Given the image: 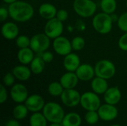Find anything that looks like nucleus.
I'll use <instances>...</instances> for the list:
<instances>
[{"mask_svg":"<svg viewBox=\"0 0 127 126\" xmlns=\"http://www.w3.org/2000/svg\"><path fill=\"white\" fill-rule=\"evenodd\" d=\"M91 88L92 91L100 95L104 94L109 87L107 79L95 76L91 81Z\"/></svg>","mask_w":127,"mask_h":126,"instance_id":"21","label":"nucleus"},{"mask_svg":"<svg viewBox=\"0 0 127 126\" xmlns=\"http://www.w3.org/2000/svg\"><path fill=\"white\" fill-rule=\"evenodd\" d=\"M7 91L6 89V87L1 84L0 85V103L3 104L4 102H5L7 100Z\"/></svg>","mask_w":127,"mask_h":126,"instance_id":"37","label":"nucleus"},{"mask_svg":"<svg viewBox=\"0 0 127 126\" xmlns=\"http://www.w3.org/2000/svg\"><path fill=\"white\" fill-rule=\"evenodd\" d=\"M50 46L51 39L45 33H36L31 38L30 48L36 54H39L45 50H48Z\"/></svg>","mask_w":127,"mask_h":126,"instance_id":"6","label":"nucleus"},{"mask_svg":"<svg viewBox=\"0 0 127 126\" xmlns=\"http://www.w3.org/2000/svg\"><path fill=\"white\" fill-rule=\"evenodd\" d=\"M120 126V125H118V124H115V125H112V126Z\"/></svg>","mask_w":127,"mask_h":126,"instance_id":"43","label":"nucleus"},{"mask_svg":"<svg viewBox=\"0 0 127 126\" xmlns=\"http://www.w3.org/2000/svg\"><path fill=\"white\" fill-rule=\"evenodd\" d=\"M49 126H63L61 123H51Z\"/></svg>","mask_w":127,"mask_h":126,"instance_id":"42","label":"nucleus"},{"mask_svg":"<svg viewBox=\"0 0 127 126\" xmlns=\"http://www.w3.org/2000/svg\"><path fill=\"white\" fill-rule=\"evenodd\" d=\"M35 57L34 51L30 48L19 49L17 52V59L20 64L28 65Z\"/></svg>","mask_w":127,"mask_h":126,"instance_id":"22","label":"nucleus"},{"mask_svg":"<svg viewBox=\"0 0 127 126\" xmlns=\"http://www.w3.org/2000/svg\"><path fill=\"white\" fill-rule=\"evenodd\" d=\"M117 1L116 0H100V7L102 12L107 14H112L115 12L117 9Z\"/></svg>","mask_w":127,"mask_h":126,"instance_id":"25","label":"nucleus"},{"mask_svg":"<svg viewBox=\"0 0 127 126\" xmlns=\"http://www.w3.org/2000/svg\"><path fill=\"white\" fill-rule=\"evenodd\" d=\"M1 33L5 39L13 40L19 36V27L13 22H5L1 26Z\"/></svg>","mask_w":127,"mask_h":126,"instance_id":"14","label":"nucleus"},{"mask_svg":"<svg viewBox=\"0 0 127 126\" xmlns=\"http://www.w3.org/2000/svg\"><path fill=\"white\" fill-rule=\"evenodd\" d=\"M71 42L72 49H73V50H75V51L82 50L85 48V45H86L85 39L80 36L74 37L71 39Z\"/></svg>","mask_w":127,"mask_h":126,"instance_id":"29","label":"nucleus"},{"mask_svg":"<svg viewBox=\"0 0 127 126\" xmlns=\"http://www.w3.org/2000/svg\"><path fill=\"white\" fill-rule=\"evenodd\" d=\"M52 47L54 52L62 56H65L72 52L71 41L65 36H60L53 39Z\"/></svg>","mask_w":127,"mask_h":126,"instance_id":"9","label":"nucleus"},{"mask_svg":"<svg viewBox=\"0 0 127 126\" xmlns=\"http://www.w3.org/2000/svg\"><path fill=\"white\" fill-rule=\"evenodd\" d=\"M68 12L65 10V9H60V10H57V15H56V17L60 20L61 22H64L65 21H66L68 19Z\"/></svg>","mask_w":127,"mask_h":126,"instance_id":"36","label":"nucleus"},{"mask_svg":"<svg viewBox=\"0 0 127 126\" xmlns=\"http://www.w3.org/2000/svg\"><path fill=\"white\" fill-rule=\"evenodd\" d=\"M57 9L56 6L51 3H43L38 8V13L43 19L46 21L56 17Z\"/></svg>","mask_w":127,"mask_h":126,"instance_id":"19","label":"nucleus"},{"mask_svg":"<svg viewBox=\"0 0 127 126\" xmlns=\"http://www.w3.org/2000/svg\"><path fill=\"white\" fill-rule=\"evenodd\" d=\"M118 27L124 33L127 32V11L123 13L119 16V19L117 22Z\"/></svg>","mask_w":127,"mask_h":126,"instance_id":"33","label":"nucleus"},{"mask_svg":"<svg viewBox=\"0 0 127 126\" xmlns=\"http://www.w3.org/2000/svg\"><path fill=\"white\" fill-rule=\"evenodd\" d=\"M85 121L89 125H95L100 120L97 111H88L85 114Z\"/></svg>","mask_w":127,"mask_h":126,"instance_id":"31","label":"nucleus"},{"mask_svg":"<svg viewBox=\"0 0 127 126\" xmlns=\"http://www.w3.org/2000/svg\"><path fill=\"white\" fill-rule=\"evenodd\" d=\"M4 3H6V4H7L8 5L9 4H12V3H13V2H15V1H18V0H2Z\"/></svg>","mask_w":127,"mask_h":126,"instance_id":"41","label":"nucleus"},{"mask_svg":"<svg viewBox=\"0 0 127 126\" xmlns=\"http://www.w3.org/2000/svg\"><path fill=\"white\" fill-rule=\"evenodd\" d=\"M79 81L80 79L75 72L67 71L60 78V82L62 84L64 89L75 88L78 85Z\"/></svg>","mask_w":127,"mask_h":126,"instance_id":"18","label":"nucleus"},{"mask_svg":"<svg viewBox=\"0 0 127 126\" xmlns=\"http://www.w3.org/2000/svg\"><path fill=\"white\" fill-rule=\"evenodd\" d=\"M30 43L31 38H29L27 35H19L15 39V44L19 49L30 47Z\"/></svg>","mask_w":127,"mask_h":126,"instance_id":"30","label":"nucleus"},{"mask_svg":"<svg viewBox=\"0 0 127 126\" xmlns=\"http://www.w3.org/2000/svg\"><path fill=\"white\" fill-rule=\"evenodd\" d=\"M126 6H127V1H126Z\"/></svg>","mask_w":127,"mask_h":126,"instance_id":"44","label":"nucleus"},{"mask_svg":"<svg viewBox=\"0 0 127 126\" xmlns=\"http://www.w3.org/2000/svg\"><path fill=\"white\" fill-rule=\"evenodd\" d=\"M45 64L46 63L44 62L42 58L39 55L36 54L34 59L29 65V67L31 70L32 74L35 75H39L44 71L45 68Z\"/></svg>","mask_w":127,"mask_h":126,"instance_id":"23","label":"nucleus"},{"mask_svg":"<svg viewBox=\"0 0 127 126\" xmlns=\"http://www.w3.org/2000/svg\"><path fill=\"white\" fill-rule=\"evenodd\" d=\"M10 17L8 8H6L4 7H1L0 8V21L1 22H4L7 20V19Z\"/></svg>","mask_w":127,"mask_h":126,"instance_id":"38","label":"nucleus"},{"mask_svg":"<svg viewBox=\"0 0 127 126\" xmlns=\"http://www.w3.org/2000/svg\"><path fill=\"white\" fill-rule=\"evenodd\" d=\"M28 109L25 104L19 103L16 105L13 110V116L17 120L25 119L28 114Z\"/></svg>","mask_w":127,"mask_h":126,"instance_id":"27","label":"nucleus"},{"mask_svg":"<svg viewBox=\"0 0 127 126\" xmlns=\"http://www.w3.org/2000/svg\"><path fill=\"white\" fill-rule=\"evenodd\" d=\"M113 23L110 14L103 12L95 13L92 20V25L94 30L102 35L108 34L112 31Z\"/></svg>","mask_w":127,"mask_h":126,"instance_id":"2","label":"nucleus"},{"mask_svg":"<svg viewBox=\"0 0 127 126\" xmlns=\"http://www.w3.org/2000/svg\"><path fill=\"white\" fill-rule=\"evenodd\" d=\"M100 119L103 121H112L117 118L118 115V110L114 105L108 103L101 105L97 110Z\"/></svg>","mask_w":127,"mask_h":126,"instance_id":"12","label":"nucleus"},{"mask_svg":"<svg viewBox=\"0 0 127 126\" xmlns=\"http://www.w3.org/2000/svg\"><path fill=\"white\" fill-rule=\"evenodd\" d=\"M82 119L80 114L75 112H70L65 115L61 124L63 126H80Z\"/></svg>","mask_w":127,"mask_h":126,"instance_id":"24","label":"nucleus"},{"mask_svg":"<svg viewBox=\"0 0 127 126\" xmlns=\"http://www.w3.org/2000/svg\"><path fill=\"white\" fill-rule=\"evenodd\" d=\"M25 105H26L29 111L35 113L42 111L45 102L41 95L32 94L28 97V99L25 102Z\"/></svg>","mask_w":127,"mask_h":126,"instance_id":"13","label":"nucleus"},{"mask_svg":"<svg viewBox=\"0 0 127 126\" xmlns=\"http://www.w3.org/2000/svg\"><path fill=\"white\" fill-rule=\"evenodd\" d=\"M63 30V22L59 20L57 17L48 20L44 27V33L51 39H54L62 36Z\"/></svg>","mask_w":127,"mask_h":126,"instance_id":"8","label":"nucleus"},{"mask_svg":"<svg viewBox=\"0 0 127 126\" xmlns=\"http://www.w3.org/2000/svg\"><path fill=\"white\" fill-rule=\"evenodd\" d=\"M12 73L15 76L16 79L19 81H27L28 80L32 74L31 70L29 66L20 64L19 65H16L13 70Z\"/></svg>","mask_w":127,"mask_h":126,"instance_id":"20","label":"nucleus"},{"mask_svg":"<svg viewBox=\"0 0 127 126\" xmlns=\"http://www.w3.org/2000/svg\"><path fill=\"white\" fill-rule=\"evenodd\" d=\"M81 107L88 111H97L101 105V101L99 95L94 91H86L81 94Z\"/></svg>","mask_w":127,"mask_h":126,"instance_id":"7","label":"nucleus"},{"mask_svg":"<svg viewBox=\"0 0 127 126\" xmlns=\"http://www.w3.org/2000/svg\"><path fill=\"white\" fill-rule=\"evenodd\" d=\"M121 91L118 86L109 87L103 94V99L106 103L110 105H117L121 100Z\"/></svg>","mask_w":127,"mask_h":126,"instance_id":"17","label":"nucleus"},{"mask_svg":"<svg viewBox=\"0 0 127 126\" xmlns=\"http://www.w3.org/2000/svg\"><path fill=\"white\" fill-rule=\"evenodd\" d=\"M110 16H111V18H112L113 22H118V19H119V16H118L115 13H113L110 14Z\"/></svg>","mask_w":127,"mask_h":126,"instance_id":"40","label":"nucleus"},{"mask_svg":"<svg viewBox=\"0 0 127 126\" xmlns=\"http://www.w3.org/2000/svg\"><path fill=\"white\" fill-rule=\"evenodd\" d=\"M75 73L80 81H92V79L95 76V66H92V65L88 63L81 64L77 69Z\"/></svg>","mask_w":127,"mask_h":126,"instance_id":"15","label":"nucleus"},{"mask_svg":"<svg viewBox=\"0 0 127 126\" xmlns=\"http://www.w3.org/2000/svg\"><path fill=\"white\" fill-rule=\"evenodd\" d=\"M95 76L110 79L114 77L116 74V67L115 64L109 59H101L95 65Z\"/></svg>","mask_w":127,"mask_h":126,"instance_id":"5","label":"nucleus"},{"mask_svg":"<svg viewBox=\"0 0 127 126\" xmlns=\"http://www.w3.org/2000/svg\"><path fill=\"white\" fill-rule=\"evenodd\" d=\"M63 65L66 71L75 72L81 65L80 58L77 53L71 52L64 56Z\"/></svg>","mask_w":127,"mask_h":126,"instance_id":"16","label":"nucleus"},{"mask_svg":"<svg viewBox=\"0 0 127 126\" xmlns=\"http://www.w3.org/2000/svg\"><path fill=\"white\" fill-rule=\"evenodd\" d=\"M42 114L51 123H61L65 115L63 107L54 102L45 103L42 109Z\"/></svg>","mask_w":127,"mask_h":126,"instance_id":"4","label":"nucleus"},{"mask_svg":"<svg viewBox=\"0 0 127 126\" xmlns=\"http://www.w3.org/2000/svg\"><path fill=\"white\" fill-rule=\"evenodd\" d=\"M37 55H39L46 64L51 63L54 60V53L51 51H49L48 50H45V51H44L39 54H37Z\"/></svg>","mask_w":127,"mask_h":126,"instance_id":"34","label":"nucleus"},{"mask_svg":"<svg viewBox=\"0 0 127 126\" xmlns=\"http://www.w3.org/2000/svg\"><path fill=\"white\" fill-rule=\"evenodd\" d=\"M29 122L30 126H47L48 121L42 113L35 112L31 116Z\"/></svg>","mask_w":127,"mask_h":126,"instance_id":"26","label":"nucleus"},{"mask_svg":"<svg viewBox=\"0 0 127 126\" xmlns=\"http://www.w3.org/2000/svg\"><path fill=\"white\" fill-rule=\"evenodd\" d=\"M81 94L75 88L65 89L60 96L63 105L69 108H74L80 103Z\"/></svg>","mask_w":127,"mask_h":126,"instance_id":"10","label":"nucleus"},{"mask_svg":"<svg viewBox=\"0 0 127 126\" xmlns=\"http://www.w3.org/2000/svg\"><path fill=\"white\" fill-rule=\"evenodd\" d=\"M118 47H119V48L121 50L127 52V32L124 33L119 38V40H118Z\"/></svg>","mask_w":127,"mask_h":126,"instance_id":"35","label":"nucleus"},{"mask_svg":"<svg viewBox=\"0 0 127 126\" xmlns=\"http://www.w3.org/2000/svg\"><path fill=\"white\" fill-rule=\"evenodd\" d=\"M15 80H16V77L11 71V72H7L4 75L2 79V82L5 87H12L15 84Z\"/></svg>","mask_w":127,"mask_h":126,"instance_id":"32","label":"nucleus"},{"mask_svg":"<svg viewBox=\"0 0 127 126\" xmlns=\"http://www.w3.org/2000/svg\"><path fill=\"white\" fill-rule=\"evenodd\" d=\"M64 88L62 84L57 81H54L51 82L48 86V91L49 94L52 97H60L64 91Z\"/></svg>","mask_w":127,"mask_h":126,"instance_id":"28","label":"nucleus"},{"mask_svg":"<svg viewBox=\"0 0 127 126\" xmlns=\"http://www.w3.org/2000/svg\"><path fill=\"white\" fill-rule=\"evenodd\" d=\"M73 10L81 18L93 17L97 11V4L94 0H74Z\"/></svg>","mask_w":127,"mask_h":126,"instance_id":"3","label":"nucleus"},{"mask_svg":"<svg viewBox=\"0 0 127 126\" xmlns=\"http://www.w3.org/2000/svg\"><path fill=\"white\" fill-rule=\"evenodd\" d=\"M10 95L13 101L17 104L25 102L29 97L27 88L22 83L14 84L10 91Z\"/></svg>","mask_w":127,"mask_h":126,"instance_id":"11","label":"nucleus"},{"mask_svg":"<svg viewBox=\"0 0 127 126\" xmlns=\"http://www.w3.org/2000/svg\"><path fill=\"white\" fill-rule=\"evenodd\" d=\"M10 17L17 22L30 21L34 15V8L29 2L18 0L7 7Z\"/></svg>","mask_w":127,"mask_h":126,"instance_id":"1","label":"nucleus"},{"mask_svg":"<svg viewBox=\"0 0 127 126\" xmlns=\"http://www.w3.org/2000/svg\"><path fill=\"white\" fill-rule=\"evenodd\" d=\"M4 126H21L19 123L18 122L17 120H8Z\"/></svg>","mask_w":127,"mask_h":126,"instance_id":"39","label":"nucleus"}]
</instances>
